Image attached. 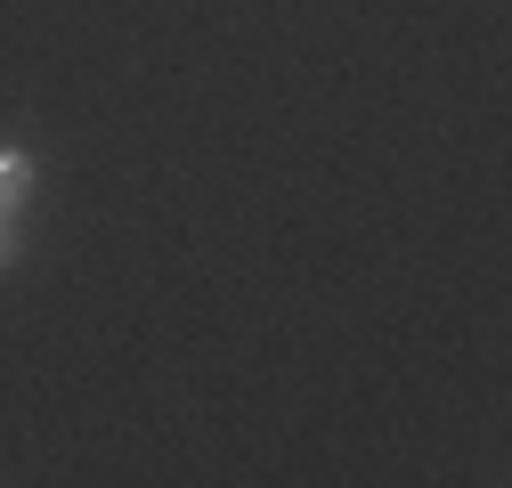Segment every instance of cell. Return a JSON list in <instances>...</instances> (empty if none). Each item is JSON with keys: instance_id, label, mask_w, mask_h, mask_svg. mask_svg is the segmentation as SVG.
<instances>
[{"instance_id": "obj_1", "label": "cell", "mask_w": 512, "mask_h": 488, "mask_svg": "<svg viewBox=\"0 0 512 488\" xmlns=\"http://www.w3.org/2000/svg\"><path fill=\"white\" fill-rule=\"evenodd\" d=\"M25 196H33V155L0 147V212H25Z\"/></svg>"}, {"instance_id": "obj_2", "label": "cell", "mask_w": 512, "mask_h": 488, "mask_svg": "<svg viewBox=\"0 0 512 488\" xmlns=\"http://www.w3.org/2000/svg\"><path fill=\"white\" fill-rule=\"evenodd\" d=\"M17 261V212H0V269Z\"/></svg>"}]
</instances>
